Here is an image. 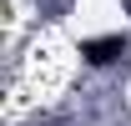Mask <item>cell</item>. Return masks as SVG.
<instances>
[{"label":"cell","mask_w":131,"mask_h":126,"mask_svg":"<svg viewBox=\"0 0 131 126\" xmlns=\"http://www.w3.org/2000/svg\"><path fill=\"white\" fill-rule=\"evenodd\" d=\"M121 50H126V35H91V40H81V56L91 66H111Z\"/></svg>","instance_id":"obj_1"}]
</instances>
